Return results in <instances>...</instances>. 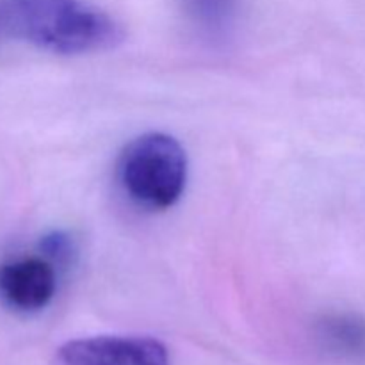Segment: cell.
<instances>
[{
  "mask_svg": "<svg viewBox=\"0 0 365 365\" xmlns=\"http://www.w3.org/2000/svg\"><path fill=\"white\" fill-rule=\"evenodd\" d=\"M116 171L121 189L132 202L148 210H164L184 192L187 157L175 138L148 132L125 145Z\"/></svg>",
  "mask_w": 365,
  "mask_h": 365,
  "instance_id": "2",
  "label": "cell"
},
{
  "mask_svg": "<svg viewBox=\"0 0 365 365\" xmlns=\"http://www.w3.org/2000/svg\"><path fill=\"white\" fill-rule=\"evenodd\" d=\"M316 335L327 351L342 359H365V319L353 314H330L317 321Z\"/></svg>",
  "mask_w": 365,
  "mask_h": 365,
  "instance_id": "6",
  "label": "cell"
},
{
  "mask_svg": "<svg viewBox=\"0 0 365 365\" xmlns=\"http://www.w3.org/2000/svg\"><path fill=\"white\" fill-rule=\"evenodd\" d=\"M39 250L43 257L56 264L70 262L71 257L75 255L73 239L64 232H50L39 241Z\"/></svg>",
  "mask_w": 365,
  "mask_h": 365,
  "instance_id": "7",
  "label": "cell"
},
{
  "mask_svg": "<svg viewBox=\"0 0 365 365\" xmlns=\"http://www.w3.org/2000/svg\"><path fill=\"white\" fill-rule=\"evenodd\" d=\"M57 271L46 257H24L0 266V298L18 312H38L53 299Z\"/></svg>",
  "mask_w": 365,
  "mask_h": 365,
  "instance_id": "4",
  "label": "cell"
},
{
  "mask_svg": "<svg viewBox=\"0 0 365 365\" xmlns=\"http://www.w3.org/2000/svg\"><path fill=\"white\" fill-rule=\"evenodd\" d=\"M50 365H170V355L152 337L100 335L66 342Z\"/></svg>",
  "mask_w": 365,
  "mask_h": 365,
  "instance_id": "3",
  "label": "cell"
},
{
  "mask_svg": "<svg viewBox=\"0 0 365 365\" xmlns=\"http://www.w3.org/2000/svg\"><path fill=\"white\" fill-rule=\"evenodd\" d=\"M123 27L89 0H0V39H21L63 56L110 50Z\"/></svg>",
  "mask_w": 365,
  "mask_h": 365,
  "instance_id": "1",
  "label": "cell"
},
{
  "mask_svg": "<svg viewBox=\"0 0 365 365\" xmlns=\"http://www.w3.org/2000/svg\"><path fill=\"white\" fill-rule=\"evenodd\" d=\"M184 16L210 41L230 38L241 21L245 0H178Z\"/></svg>",
  "mask_w": 365,
  "mask_h": 365,
  "instance_id": "5",
  "label": "cell"
}]
</instances>
